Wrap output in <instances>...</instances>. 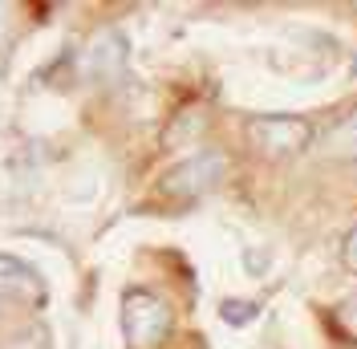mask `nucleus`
<instances>
[{
  "mask_svg": "<svg viewBox=\"0 0 357 349\" xmlns=\"http://www.w3.org/2000/svg\"><path fill=\"white\" fill-rule=\"evenodd\" d=\"M317 154L321 158H341V163H357V106L341 114L329 131L317 138Z\"/></svg>",
  "mask_w": 357,
  "mask_h": 349,
  "instance_id": "5",
  "label": "nucleus"
},
{
  "mask_svg": "<svg viewBox=\"0 0 357 349\" xmlns=\"http://www.w3.org/2000/svg\"><path fill=\"white\" fill-rule=\"evenodd\" d=\"M341 256H345V264L357 272V223L349 228V236H345V244H341Z\"/></svg>",
  "mask_w": 357,
  "mask_h": 349,
  "instance_id": "9",
  "label": "nucleus"
},
{
  "mask_svg": "<svg viewBox=\"0 0 357 349\" xmlns=\"http://www.w3.org/2000/svg\"><path fill=\"white\" fill-rule=\"evenodd\" d=\"M223 171H227L223 151H195L191 158H183L178 167H171V171L162 174L158 191L171 195V199H199L220 183Z\"/></svg>",
  "mask_w": 357,
  "mask_h": 349,
  "instance_id": "2",
  "label": "nucleus"
},
{
  "mask_svg": "<svg viewBox=\"0 0 357 349\" xmlns=\"http://www.w3.org/2000/svg\"><path fill=\"white\" fill-rule=\"evenodd\" d=\"M122 61H126V37L114 33V29H106L86 53V69L93 73V77H114Z\"/></svg>",
  "mask_w": 357,
  "mask_h": 349,
  "instance_id": "6",
  "label": "nucleus"
},
{
  "mask_svg": "<svg viewBox=\"0 0 357 349\" xmlns=\"http://www.w3.org/2000/svg\"><path fill=\"white\" fill-rule=\"evenodd\" d=\"M333 321L341 325V333H345V337H354V341H357V288L333 309Z\"/></svg>",
  "mask_w": 357,
  "mask_h": 349,
  "instance_id": "7",
  "label": "nucleus"
},
{
  "mask_svg": "<svg viewBox=\"0 0 357 349\" xmlns=\"http://www.w3.org/2000/svg\"><path fill=\"white\" fill-rule=\"evenodd\" d=\"M248 134L264 154H296L312 142V122L296 114H256L248 122Z\"/></svg>",
  "mask_w": 357,
  "mask_h": 349,
  "instance_id": "3",
  "label": "nucleus"
},
{
  "mask_svg": "<svg viewBox=\"0 0 357 349\" xmlns=\"http://www.w3.org/2000/svg\"><path fill=\"white\" fill-rule=\"evenodd\" d=\"M0 301H21V305H41L45 301V284L37 276L33 264L4 256L0 252Z\"/></svg>",
  "mask_w": 357,
  "mask_h": 349,
  "instance_id": "4",
  "label": "nucleus"
},
{
  "mask_svg": "<svg viewBox=\"0 0 357 349\" xmlns=\"http://www.w3.org/2000/svg\"><path fill=\"white\" fill-rule=\"evenodd\" d=\"M354 69H357V57H354Z\"/></svg>",
  "mask_w": 357,
  "mask_h": 349,
  "instance_id": "10",
  "label": "nucleus"
},
{
  "mask_svg": "<svg viewBox=\"0 0 357 349\" xmlns=\"http://www.w3.org/2000/svg\"><path fill=\"white\" fill-rule=\"evenodd\" d=\"M175 325V317H171V305L155 297V292H146V288H130V292H122V333H126V341L130 349H155L167 341V333Z\"/></svg>",
  "mask_w": 357,
  "mask_h": 349,
  "instance_id": "1",
  "label": "nucleus"
},
{
  "mask_svg": "<svg viewBox=\"0 0 357 349\" xmlns=\"http://www.w3.org/2000/svg\"><path fill=\"white\" fill-rule=\"evenodd\" d=\"M256 313H260V309L248 305V301H223L220 305V317L227 325H248V321H256Z\"/></svg>",
  "mask_w": 357,
  "mask_h": 349,
  "instance_id": "8",
  "label": "nucleus"
}]
</instances>
